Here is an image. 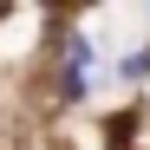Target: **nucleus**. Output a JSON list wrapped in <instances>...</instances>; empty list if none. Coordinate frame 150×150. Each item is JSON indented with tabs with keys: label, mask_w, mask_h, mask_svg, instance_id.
<instances>
[{
	"label": "nucleus",
	"mask_w": 150,
	"mask_h": 150,
	"mask_svg": "<svg viewBox=\"0 0 150 150\" xmlns=\"http://www.w3.org/2000/svg\"><path fill=\"white\" fill-rule=\"evenodd\" d=\"M0 150H7V111H0Z\"/></svg>",
	"instance_id": "1"
}]
</instances>
